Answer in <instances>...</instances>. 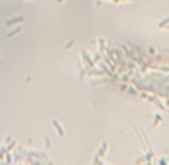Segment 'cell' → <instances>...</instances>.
Segmentation results:
<instances>
[{"label":"cell","mask_w":169,"mask_h":165,"mask_svg":"<svg viewBox=\"0 0 169 165\" xmlns=\"http://www.w3.org/2000/svg\"><path fill=\"white\" fill-rule=\"evenodd\" d=\"M22 21H25V18H23V16H18V18H11V20H7V21H6V25L11 27V25H14V23H22Z\"/></svg>","instance_id":"cell-1"},{"label":"cell","mask_w":169,"mask_h":165,"mask_svg":"<svg viewBox=\"0 0 169 165\" xmlns=\"http://www.w3.org/2000/svg\"><path fill=\"white\" fill-rule=\"evenodd\" d=\"M165 25H169V16H167V18H164V20H162V21L158 23L157 27H158V29H162V27H165Z\"/></svg>","instance_id":"cell-2"},{"label":"cell","mask_w":169,"mask_h":165,"mask_svg":"<svg viewBox=\"0 0 169 165\" xmlns=\"http://www.w3.org/2000/svg\"><path fill=\"white\" fill-rule=\"evenodd\" d=\"M18 32H20V29H16L14 32H9V34H7V37H13V36H14V34H18Z\"/></svg>","instance_id":"cell-3"}]
</instances>
